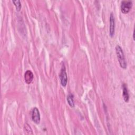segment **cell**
I'll return each mask as SVG.
<instances>
[{
  "label": "cell",
  "instance_id": "6da1fadb",
  "mask_svg": "<svg viewBox=\"0 0 135 135\" xmlns=\"http://www.w3.org/2000/svg\"><path fill=\"white\" fill-rule=\"evenodd\" d=\"M115 52L117 58L120 66L123 69H126L127 62L124 57V53L122 48L119 45H117L115 47Z\"/></svg>",
  "mask_w": 135,
  "mask_h": 135
},
{
  "label": "cell",
  "instance_id": "7a4b0ae2",
  "mask_svg": "<svg viewBox=\"0 0 135 135\" xmlns=\"http://www.w3.org/2000/svg\"><path fill=\"white\" fill-rule=\"evenodd\" d=\"M132 3L130 1H123L121 3V11L123 14L128 13L131 9Z\"/></svg>",
  "mask_w": 135,
  "mask_h": 135
},
{
  "label": "cell",
  "instance_id": "3957f363",
  "mask_svg": "<svg viewBox=\"0 0 135 135\" xmlns=\"http://www.w3.org/2000/svg\"><path fill=\"white\" fill-rule=\"evenodd\" d=\"M60 78L61 85L63 86H65L68 82V77H67V74L66 72V70H65L64 64L62 65L61 72L60 74Z\"/></svg>",
  "mask_w": 135,
  "mask_h": 135
},
{
  "label": "cell",
  "instance_id": "277c9868",
  "mask_svg": "<svg viewBox=\"0 0 135 135\" xmlns=\"http://www.w3.org/2000/svg\"><path fill=\"white\" fill-rule=\"evenodd\" d=\"M32 121L36 124H39L40 122L41 117L38 109L35 107L33 109L32 111Z\"/></svg>",
  "mask_w": 135,
  "mask_h": 135
},
{
  "label": "cell",
  "instance_id": "5b68a950",
  "mask_svg": "<svg viewBox=\"0 0 135 135\" xmlns=\"http://www.w3.org/2000/svg\"><path fill=\"white\" fill-rule=\"evenodd\" d=\"M109 33L111 37L113 36L115 32V21L113 13H111L110 15V27H109Z\"/></svg>",
  "mask_w": 135,
  "mask_h": 135
},
{
  "label": "cell",
  "instance_id": "8992f818",
  "mask_svg": "<svg viewBox=\"0 0 135 135\" xmlns=\"http://www.w3.org/2000/svg\"><path fill=\"white\" fill-rule=\"evenodd\" d=\"M34 78L32 72L30 70H27L24 74V80L26 84H30L33 81Z\"/></svg>",
  "mask_w": 135,
  "mask_h": 135
},
{
  "label": "cell",
  "instance_id": "52a82bcc",
  "mask_svg": "<svg viewBox=\"0 0 135 135\" xmlns=\"http://www.w3.org/2000/svg\"><path fill=\"white\" fill-rule=\"evenodd\" d=\"M122 95L123 99L126 102H128L129 100V95L128 93V90L127 89V86L125 83H123L122 85Z\"/></svg>",
  "mask_w": 135,
  "mask_h": 135
},
{
  "label": "cell",
  "instance_id": "ba28073f",
  "mask_svg": "<svg viewBox=\"0 0 135 135\" xmlns=\"http://www.w3.org/2000/svg\"><path fill=\"white\" fill-rule=\"evenodd\" d=\"M67 101L69 104V105L71 107H74V102L73 100V95L72 94H69V95L67 97Z\"/></svg>",
  "mask_w": 135,
  "mask_h": 135
},
{
  "label": "cell",
  "instance_id": "9c48e42d",
  "mask_svg": "<svg viewBox=\"0 0 135 135\" xmlns=\"http://www.w3.org/2000/svg\"><path fill=\"white\" fill-rule=\"evenodd\" d=\"M24 131L26 132L27 134H33V131H32V128H31L30 126L26 123L24 124Z\"/></svg>",
  "mask_w": 135,
  "mask_h": 135
},
{
  "label": "cell",
  "instance_id": "30bf717a",
  "mask_svg": "<svg viewBox=\"0 0 135 135\" xmlns=\"http://www.w3.org/2000/svg\"><path fill=\"white\" fill-rule=\"evenodd\" d=\"M12 2L14 3L15 6L16 7V9L17 11H20L21 8V2L19 0L13 1Z\"/></svg>",
  "mask_w": 135,
  "mask_h": 135
}]
</instances>
